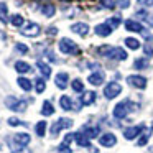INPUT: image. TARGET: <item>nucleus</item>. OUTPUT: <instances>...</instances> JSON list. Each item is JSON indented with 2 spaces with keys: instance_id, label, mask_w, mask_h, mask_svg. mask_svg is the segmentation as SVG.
Returning a JSON list of instances; mask_svg holds the SVG:
<instances>
[{
  "instance_id": "nucleus-26",
  "label": "nucleus",
  "mask_w": 153,
  "mask_h": 153,
  "mask_svg": "<svg viewBox=\"0 0 153 153\" xmlns=\"http://www.w3.org/2000/svg\"><path fill=\"white\" fill-rule=\"evenodd\" d=\"M41 12H43L45 17H53L54 12H56V8H54V5L46 4V5H43V7H41Z\"/></svg>"
},
{
  "instance_id": "nucleus-31",
  "label": "nucleus",
  "mask_w": 153,
  "mask_h": 153,
  "mask_svg": "<svg viewBox=\"0 0 153 153\" xmlns=\"http://www.w3.org/2000/svg\"><path fill=\"white\" fill-rule=\"evenodd\" d=\"M146 66H148V61H146V58L135 59V63H133V68H135V69H145Z\"/></svg>"
},
{
  "instance_id": "nucleus-37",
  "label": "nucleus",
  "mask_w": 153,
  "mask_h": 153,
  "mask_svg": "<svg viewBox=\"0 0 153 153\" xmlns=\"http://www.w3.org/2000/svg\"><path fill=\"white\" fill-rule=\"evenodd\" d=\"M115 5H117L119 8H128L130 0H117V2H115Z\"/></svg>"
},
{
  "instance_id": "nucleus-42",
  "label": "nucleus",
  "mask_w": 153,
  "mask_h": 153,
  "mask_svg": "<svg viewBox=\"0 0 153 153\" xmlns=\"http://www.w3.org/2000/svg\"><path fill=\"white\" fill-rule=\"evenodd\" d=\"M73 140H74V133H68V135L64 137V143H68V145H69Z\"/></svg>"
},
{
  "instance_id": "nucleus-8",
  "label": "nucleus",
  "mask_w": 153,
  "mask_h": 153,
  "mask_svg": "<svg viewBox=\"0 0 153 153\" xmlns=\"http://www.w3.org/2000/svg\"><path fill=\"white\" fill-rule=\"evenodd\" d=\"M127 84L132 87H138V89H145L146 87V79L143 76H128L127 77Z\"/></svg>"
},
{
  "instance_id": "nucleus-38",
  "label": "nucleus",
  "mask_w": 153,
  "mask_h": 153,
  "mask_svg": "<svg viewBox=\"0 0 153 153\" xmlns=\"http://www.w3.org/2000/svg\"><path fill=\"white\" fill-rule=\"evenodd\" d=\"M100 5L102 7H105V8H114V0H100Z\"/></svg>"
},
{
  "instance_id": "nucleus-20",
  "label": "nucleus",
  "mask_w": 153,
  "mask_h": 153,
  "mask_svg": "<svg viewBox=\"0 0 153 153\" xmlns=\"http://www.w3.org/2000/svg\"><path fill=\"white\" fill-rule=\"evenodd\" d=\"M74 140H76V143H77L79 146H89V138H87V137L84 135L82 132L74 133Z\"/></svg>"
},
{
  "instance_id": "nucleus-16",
  "label": "nucleus",
  "mask_w": 153,
  "mask_h": 153,
  "mask_svg": "<svg viewBox=\"0 0 153 153\" xmlns=\"http://www.w3.org/2000/svg\"><path fill=\"white\" fill-rule=\"evenodd\" d=\"M110 33H112V28L107 23H100L96 27V35H99V36H109Z\"/></svg>"
},
{
  "instance_id": "nucleus-39",
  "label": "nucleus",
  "mask_w": 153,
  "mask_h": 153,
  "mask_svg": "<svg viewBox=\"0 0 153 153\" xmlns=\"http://www.w3.org/2000/svg\"><path fill=\"white\" fill-rule=\"evenodd\" d=\"M15 48H17V51H20V53H28V46H27V45H23V43H17V46H15Z\"/></svg>"
},
{
  "instance_id": "nucleus-40",
  "label": "nucleus",
  "mask_w": 153,
  "mask_h": 153,
  "mask_svg": "<svg viewBox=\"0 0 153 153\" xmlns=\"http://www.w3.org/2000/svg\"><path fill=\"white\" fill-rule=\"evenodd\" d=\"M58 150H59V152H63V153H71V150H69V146H68V143H61V145H59V148H58Z\"/></svg>"
},
{
  "instance_id": "nucleus-4",
  "label": "nucleus",
  "mask_w": 153,
  "mask_h": 153,
  "mask_svg": "<svg viewBox=\"0 0 153 153\" xmlns=\"http://www.w3.org/2000/svg\"><path fill=\"white\" fill-rule=\"evenodd\" d=\"M59 50H61V53H64V54H76L77 51V45L74 43L73 40H69V38H61V41H59Z\"/></svg>"
},
{
  "instance_id": "nucleus-21",
  "label": "nucleus",
  "mask_w": 153,
  "mask_h": 153,
  "mask_svg": "<svg viewBox=\"0 0 153 153\" xmlns=\"http://www.w3.org/2000/svg\"><path fill=\"white\" fill-rule=\"evenodd\" d=\"M41 114H43L45 117H50V115H53V114H54V107H53V104H51L50 100H45V102H43Z\"/></svg>"
},
{
  "instance_id": "nucleus-17",
  "label": "nucleus",
  "mask_w": 153,
  "mask_h": 153,
  "mask_svg": "<svg viewBox=\"0 0 153 153\" xmlns=\"http://www.w3.org/2000/svg\"><path fill=\"white\" fill-rule=\"evenodd\" d=\"M94 100H96V92H94V91L84 92L82 97H81V104H82V105H91Z\"/></svg>"
},
{
  "instance_id": "nucleus-41",
  "label": "nucleus",
  "mask_w": 153,
  "mask_h": 153,
  "mask_svg": "<svg viewBox=\"0 0 153 153\" xmlns=\"http://www.w3.org/2000/svg\"><path fill=\"white\" fill-rule=\"evenodd\" d=\"M138 5H143V7H152L153 5V0H137Z\"/></svg>"
},
{
  "instance_id": "nucleus-36",
  "label": "nucleus",
  "mask_w": 153,
  "mask_h": 153,
  "mask_svg": "<svg viewBox=\"0 0 153 153\" xmlns=\"http://www.w3.org/2000/svg\"><path fill=\"white\" fill-rule=\"evenodd\" d=\"M143 53H145V56H153V46L150 43H146L143 46Z\"/></svg>"
},
{
  "instance_id": "nucleus-2",
  "label": "nucleus",
  "mask_w": 153,
  "mask_h": 153,
  "mask_svg": "<svg viewBox=\"0 0 153 153\" xmlns=\"http://www.w3.org/2000/svg\"><path fill=\"white\" fill-rule=\"evenodd\" d=\"M30 135L28 133H17V135H13L10 140H8V143H10V148L13 150V152H20L22 148H25V146L30 143Z\"/></svg>"
},
{
  "instance_id": "nucleus-43",
  "label": "nucleus",
  "mask_w": 153,
  "mask_h": 153,
  "mask_svg": "<svg viewBox=\"0 0 153 153\" xmlns=\"http://www.w3.org/2000/svg\"><path fill=\"white\" fill-rule=\"evenodd\" d=\"M20 120L18 119H15V117H12V119H8V125H20Z\"/></svg>"
},
{
  "instance_id": "nucleus-32",
  "label": "nucleus",
  "mask_w": 153,
  "mask_h": 153,
  "mask_svg": "<svg viewBox=\"0 0 153 153\" xmlns=\"http://www.w3.org/2000/svg\"><path fill=\"white\" fill-rule=\"evenodd\" d=\"M71 87H73L74 92H82L84 84H82V81H81V79H74L73 82H71Z\"/></svg>"
},
{
  "instance_id": "nucleus-29",
  "label": "nucleus",
  "mask_w": 153,
  "mask_h": 153,
  "mask_svg": "<svg viewBox=\"0 0 153 153\" xmlns=\"http://www.w3.org/2000/svg\"><path fill=\"white\" fill-rule=\"evenodd\" d=\"M10 23L13 25V27H22V25L25 23V20H23V17H22V15H12L10 17Z\"/></svg>"
},
{
  "instance_id": "nucleus-7",
  "label": "nucleus",
  "mask_w": 153,
  "mask_h": 153,
  "mask_svg": "<svg viewBox=\"0 0 153 153\" xmlns=\"http://www.w3.org/2000/svg\"><path fill=\"white\" fill-rule=\"evenodd\" d=\"M40 25L38 23H33V22H30V23H27V27L25 28H22V35L23 36H38L40 35Z\"/></svg>"
},
{
  "instance_id": "nucleus-45",
  "label": "nucleus",
  "mask_w": 153,
  "mask_h": 153,
  "mask_svg": "<svg viewBox=\"0 0 153 153\" xmlns=\"http://www.w3.org/2000/svg\"><path fill=\"white\" fill-rule=\"evenodd\" d=\"M150 25H152V27H153V20H150Z\"/></svg>"
},
{
  "instance_id": "nucleus-30",
  "label": "nucleus",
  "mask_w": 153,
  "mask_h": 153,
  "mask_svg": "<svg viewBox=\"0 0 153 153\" xmlns=\"http://www.w3.org/2000/svg\"><path fill=\"white\" fill-rule=\"evenodd\" d=\"M46 122H38L36 123V128H35V130H36V135L38 137H45V133H46Z\"/></svg>"
},
{
  "instance_id": "nucleus-19",
  "label": "nucleus",
  "mask_w": 153,
  "mask_h": 153,
  "mask_svg": "<svg viewBox=\"0 0 153 153\" xmlns=\"http://www.w3.org/2000/svg\"><path fill=\"white\" fill-rule=\"evenodd\" d=\"M36 68L40 69V73L43 74L45 79H48V77L51 76V68L48 66L46 63H43V61H38V63H36Z\"/></svg>"
},
{
  "instance_id": "nucleus-6",
  "label": "nucleus",
  "mask_w": 153,
  "mask_h": 153,
  "mask_svg": "<svg viewBox=\"0 0 153 153\" xmlns=\"http://www.w3.org/2000/svg\"><path fill=\"white\" fill-rule=\"evenodd\" d=\"M122 92V87H120L119 82H109L105 87H104V96L107 97V99H114V97H117L119 94Z\"/></svg>"
},
{
  "instance_id": "nucleus-25",
  "label": "nucleus",
  "mask_w": 153,
  "mask_h": 153,
  "mask_svg": "<svg viewBox=\"0 0 153 153\" xmlns=\"http://www.w3.org/2000/svg\"><path fill=\"white\" fill-rule=\"evenodd\" d=\"M0 22H4V23L8 22V8L4 2H0Z\"/></svg>"
},
{
  "instance_id": "nucleus-24",
  "label": "nucleus",
  "mask_w": 153,
  "mask_h": 153,
  "mask_svg": "<svg viewBox=\"0 0 153 153\" xmlns=\"http://www.w3.org/2000/svg\"><path fill=\"white\" fill-rule=\"evenodd\" d=\"M59 105L63 107L64 110H71V109L74 107V105H73V100H71L68 96H63V97L59 99Z\"/></svg>"
},
{
  "instance_id": "nucleus-1",
  "label": "nucleus",
  "mask_w": 153,
  "mask_h": 153,
  "mask_svg": "<svg viewBox=\"0 0 153 153\" xmlns=\"http://www.w3.org/2000/svg\"><path fill=\"white\" fill-rule=\"evenodd\" d=\"M140 105L135 102H132V100H122L120 104H117L115 109H114V117H117V119H123V117H127V114H132L135 112V110H138Z\"/></svg>"
},
{
  "instance_id": "nucleus-15",
  "label": "nucleus",
  "mask_w": 153,
  "mask_h": 153,
  "mask_svg": "<svg viewBox=\"0 0 153 153\" xmlns=\"http://www.w3.org/2000/svg\"><path fill=\"white\" fill-rule=\"evenodd\" d=\"M71 30H73L74 33H77L79 36H86V35L89 33V25L87 23H74L73 27H71Z\"/></svg>"
},
{
  "instance_id": "nucleus-28",
  "label": "nucleus",
  "mask_w": 153,
  "mask_h": 153,
  "mask_svg": "<svg viewBox=\"0 0 153 153\" xmlns=\"http://www.w3.org/2000/svg\"><path fill=\"white\" fill-rule=\"evenodd\" d=\"M125 45L130 50H138L140 48V41L135 40V38H125Z\"/></svg>"
},
{
  "instance_id": "nucleus-46",
  "label": "nucleus",
  "mask_w": 153,
  "mask_h": 153,
  "mask_svg": "<svg viewBox=\"0 0 153 153\" xmlns=\"http://www.w3.org/2000/svg\"><path fill=\"white\" fill-rule=\"evenodd\" d=\"M63 2H71V0H63Z\"/></svg>"
},
{
  "instance_id": "nucleus-35",
  "label": "nucleus",
  "mask_w": 153,
  "mask_h": 153,
  "mask_svg": "<svg viewBox=\"0 0 153 153\" xmlns=\"http://www.w3.org/2000/svg\"><path fill=\"white\" fill-rule=\"evenodd\" d=\"M107 25H109L110 28H117V27L120 25V17H112V18H109Z\"/></svg>"
},
{
  "instance_id": "nucleus-23",
  "label": "nucleus",
  "mask_w": 153,
  "mask_h": 153,
  "mask_svg": "<svg viewBox=\"0 0 153 153\" xmlns=\"http://www.w3.org/2000/svg\"><path fill=\"white\" fill-rule=\"evenodd\" d=\"M150 135H152V128H145V132H143V135L140 137V140L137 142V146H145L146 143H148V138Z\"/></svg>"
},
{
  "instance_id": "nucleus-3",
  "label": "nucleus",
  "mask_w": 153,
  "mask_h": 153,
  "mask_svg": "<svg viewBox=\"0 0 153 153\" xmlns=\"http://www.w3.org/2000/svg\"><path fill=\"white\" fill-rule=\"evenodd\" d=\"M5 105L8 107V109L15 110V112H23L25 109H27L28 105V99H17V97L13 96H8L7 99H5Z\"/></svg>"
},
{
  "instance_id": "nucleus-13",
  "label": "nucleus",
  "mask_w": 153,
  "mask_h": 153,
  "mask_svg": "<svg viewBox=\"0 0 153 153\" xmlns=\"http://www.w3.org/2000/svg\"><path fill=\"white\" fill-rule=\"evenodd\" d=\"M125 28L128 31H135V33H142L145 28H143V25L140 23V22H135V20H127L125 22Z\"/></svg>"
},
{
  "instance_id": "nucleus-44",
  "label": "nucleus",
  "mask_w": 153,
  "mask_h": 153,
  "mask_svg": "<svg viewBox=\"0 0 153 153\" xmlns=\"http://www.w3.org/2000/svg\"><path fill=\"white\" fill-rule=\"evenodd\" d=\"M58 33V30H56V28H50V30H48V35H51V36H54V35H56Z\"/></svg>"
},
{
  "instance_id": "nucleus-10",
  "label": "nucleus",
  "mask_w": 153,
  "mask_h": 153,
  "mask_svg": "<svg viewBox=\"0 0 153 153\" xmlns=\"http://www.w3.org/2000/svg\"><path fill=\"white\" fill-rule=\"evenodd\" d=\"M99 143L102 146H105V148H110V146H114L117 143V137L114 135V133H104L99 138Z\"/></svg>"
},
{
  "instance_id": "nucleus-18",
  "label": "nucleus",
  "mask_w": 153,
  "mask_h": 153,
  "mask_svg": "<svg viewBox=\"0 0 153 153\" xmlns=\"http://www.w3.org/2000/svg\"><path fill=\"white\" fill-rule=\"evenodd\" d=\"M99 132H100L99 127H82V133L87 138H96L99 135Z\"/></svg>"
},
{
  "instance_id": "nucleus-34",
  "label": "nucleus",
  "mask_w": 153,
  "mask_h": 153,
  "mask_svg": "<svg viewBox=\"0 0 153 153\" xmlns=\"http://www.w3.org/2000/svg\"><path fill=\"white\" fill-rule=\"evenodd\" d=\"M35 89H36V92H43L45 89H46V84H45L43 79H36V82H35Z\"/></svg>"
},
{
  "instance_id": "nucleus-14",
  "label": "nucleus",
  "mask_w": 153,
  "mask_h": 153,
  "mask_svg": "<svg viewBox=\"0 0 153 153\" xmlns=\"http://www.w3.org/2000/svg\"><path fill=\"white\" fill-rule=\"evenodd\" d=\"M109 58L117 59V61H123L127 59V51L122 50V48H112V51L109 53Z\"/></svg>"
},
{
  "instance_id": "nucleus-11",
  "label": "nucleus",
  "mask_w": 153,
  "mask_h": 153,
  "mask_svg": "<svg viewBox=\"0 0 153 153\" xmlns=\"http://www.w3.org/2000/svg\"><path fill=\"white\" fill-rule=\"evenodd\" d=\"M87 81H89L91 84H94V86H100V84L105 81V74L102 73V71H97V73H92L89 77H87Z\"/></svg>"
},
{
  "instance_id": "nucleus-33",
  "label": "nucleus",
  "mask_w": 153,
  "mask_h": 153,
  "mask_svg": "<svg viewBox=\"0 0 153 153\" xmlns=\"http://www.w3.org/2000/svg\"><path fill=\"white\" fill-rule=\"evenodd\" d=\"M112 48H114V46H109V45H104V46H100L99 50H97V53H99V54H102V56H109V53L112 51Z\"/></svg>"
},
{
  "instance_id": "nucleus-12",
  "label": "nucleus",
  "mask_w": 153,
  "mask_h": 153,
  "mask_svg": "<svg viewBox=\"0 0 153 153\" xmlns=\"http://www.w3.org/2000/svg\"><path fill=\"white\" fill-rule=\"evenodd\" d=\"M68 74L66 73H58L56 77H54V84L58 86V89H66L68 87Z\"/></svg>"
},
{
  "instance_id": "nucleus-27",
  "label": "nucleus",
  "mask_w": 153,
  "mask_h": 153,
  "mask_svg": "<svg viewBox=\"0 0 153 153\" xmlns=\"http://www.w3.org/2000/svg\"><path fill=\"white\" fill-rule=\"evenodd\" d=\"M17 82H18V86H20L23 91H31V87H33L31 86V81H28L27 77H18Z\"/></svg>"
},
{
  "instance_id": "nucleus-5",
  "label": "nucleus",
  "mask_w": 153,
  "mask_h": 153,
  "mask_svg": "<svg viewBox=\"0 0 153 153\" xmlns=\"http://www.w3.org/2000/svg\"><path fill=\"white\" fill-rule=\"evenodd\" d=\"M69 127H73V120H71V119H64V117H63V119L56 120V122L51 125V135H58L63 128H69Z\"/></svg>"
},
{
  "instance_id": "nucleus-9",
  "label": "nucleus",
  "mask_w": 153,
  "mask_h": 153,
  "mask_svg": "<svg viewBox=\"0 0 153 153\" xmlns=\"http://www.w3.org/2000/svg\"><path fill=\"white\" fill-rule=\"evenodd\" d=\"M142 132H143V125H133V127H127V128L123 130V137H125L127 140H133L137 135H140Z\"/></svg>"
},
{
  "instance_id": "nucleus-22",
  "label": "nucleus",
  "mask_w": 153,
  "mask_h": 153,
  "mask_svg": "<svg viewBox=\"0 0 153 153\" xmlns=\"http://www.w3.org/2000/svg\"><path fill=\"white\" fill-rule=\"evenodd\" d=\"M15 69L20 74H25V73H30L31 71V66L28 63H25V61H17V63H15Z\"/></svg>"
}]
</instances>
